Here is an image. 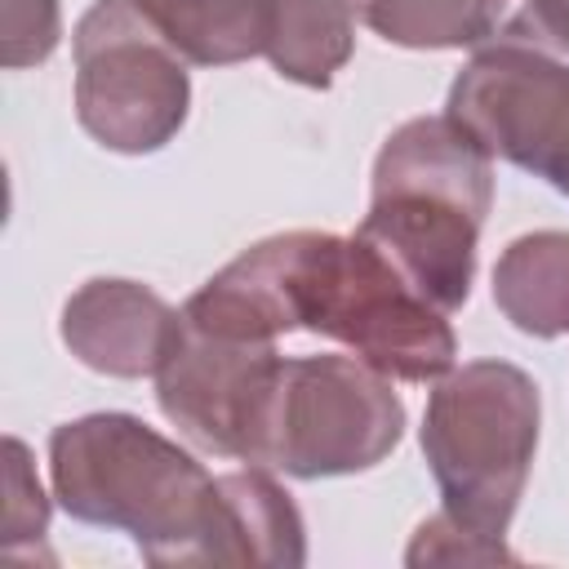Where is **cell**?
<instances>
[{
    "mask_svg": "<svg viewBox=\"0 0 569 569\" xmlns=\"http://www.w3.org/2000/svg\"><path fill=\"white\" fill-rule=\"evenodd\" d=\"M49 485L71 520L120 529L151 565L307 560L293 498L267 467L209 476L187 449L133 413H84L49 436Z\"/></svg>",
    "mask_w": 569,
    "mask_h": 569,
    "instance_id": "cell-1",
    "label": "cell"
},
{
    "mask_svg": "<svg viewBox=\"0 0 569 569\" xmlns=\"http://www.w3.org/2000/svg\"><path fill=\"white\" fill-rule=\"evenodd\" d=\"M182 316L204 333L244 342L320 333L391 382H440L458 356L449 316L356 231L267 236L204 280Z\"/></svg>",
    "mask_w": 569,
    "mask_h": 569,
    "instance_id": "cell-2",
    "label": "cell"
},
{
    "mask_svg": "<svg viewBox=\"0 0 569 569\" xmlns=\"http://www.w3.org/2000/svg\"><path fill=\"white\" fill-rule=\"evenodd\" d=\"M493 204V156L445 111L413 116L373 160L365 236L431 307L453 316L471 298L476 244Z\"/></svg>",
    "mask_w": 569,
    "mask_h": 569,
    "instance_id": "cell-3",
    "label": "cell"
},
{
    "mask_svg": "<svg viewBox=\"0 0 569 569\" xmlns=\"http://www.w3.org/2000/svg\"><path fill=\"white\" fill-rule=\"evenodd\" d=\"M538 418L533 378L507 360H471L436 382L422 453L453 520L489 538L507 533L538 453Z\"/></svg>",
    "mask_w": 569,
    "mask_h": 569,
    "instance_id": "cell-4",
    "label": "cell"
},
{
    "mask_svg": "<svg viewBox=\"0 0 569 569\" xmlns=\"http://www.w3.org/2000/svg\"><path fill=\"white\" fill-rule=\"evenodd\" d=\"M405 436V405L382 369L360 356H280L249 462L293 480L378 467Z\"/></svg>",
    "mask_w": 569,
    "mask_h": 569,
    "instance_id": "cell-5",
    "label": "cell"
},
{
    "mask_svg": "<svg viewBox=\"0 0 569 569\" xmlns=\"http://www.w3.org/2000/svg\"><path fill=\"white\" fill-rule=\"evenodd\" d=\"M76 120L120 156H147L178 138L191 107L187 62L147 27L133 0H93L71 31Z\"/></svg>",
    "mask_w": 569,
    "mask_h": 569,
    "instance_id": "cell-6",
    "label": "cell"
},
{
    "mask_svg": "<svg viewBox=\"0 0 569 569\" xmlns=\"http://www.w3.org/2000/svg\"><path fill=\"white\" fill-rule=\"evenodd\" d=\"M445 111L493 156L569 196V62L489 44L458 71Z\"/></svg>",
    "mask_w": 569,
    "mask_h": 569,
    "instance_id": "cell-7",
    "label": "cell"
},
{
    "mask_svg": "<svg viewBox=\"0 0 569 569\" xmlns=\"http://www.w3.org/2000/svg\"><path fill=\"white\" fill-rule=\"evenodd\" d=\"M182 311V307H178ZM280 365L276 342L218 338L196 329L187 316L156 369L160 413L204 453L249 462L258 413Z\"/></svg>",
    "mask_w": 569,
    "mask_h": 569,
    "instance_id": "cell-8",
    "label": "cell"
},
{
    "mask_svg": "<svg viewBox=\"0 0 569 569\" xmlns=\"http://www.w3.org/2000/svg\"><path fill=\"white\" fill-rule=\"evenodd\" d=\"M182 311L138 280H89L62 307L67 351L111 378H156Z\"/></svg>",
    "mask_w": 569,
    "mask_h": 569,
    "instance_id": "cell-9",
    "label": "cell"
},
{
    "mask_svg": "<svg viewBox=\"0 0 569 569\" xmlns=\"http://www.w3.org/2000/svg\"><path fill=\"white\" fill-rule=\"evenodd\" d=\"M356 22L400 49L516 44L525 0H347Z\"/></svg>",
    "mask_w": 569,
    "mask_h": 569,
    "instance_id": "cell-10",
    "label": "cell"
},
{
    "mask_svg": "<svg viewBox=\"0 0 569 569\" xmlns=\"http://www.w3.org/2000/svg\"><path fill=\"white\" fill-rule=\"evenodd\" d=\"M356 49V13L347 0H267L262 53L307 89H329Z\"/></svg>",
    "mask_w": 569,
    "mask_h": 569,
    "instance_id": "cell-11",
    "label": "cell"
},
{
    "mask_svg": "<svg viewBox=\"0 0 569 569\" xmlns=\"http://www.w3.org/2000/svg\"><path fill=\"white\" fill-rule=\"evenodd\" d=\"M498 311L533 338L569 333V231H529L493 267Z\"/></svg>",
    "mask_w": 569,
    "mask_h": 569,
    "instance_id": "cell-12",
    "label": "cell"
},
{
    "mask_svg": "<svg viewBox=\"0 0 569 569\" xmlns=\"http://www.w3.org/2000/svg\"><path fill=\"white\" fill-rule=\"evenodd\" d=\"M187 67H231L262 53L267 0H133Z\"/></svg>",
    "mask_w": 569,
    "mask_h": 569,
    "instance_id": "cell-13",
    "label": "cell"
},
{
    "mask_svg": "<svg viewBox=\"0 0 569 569\" xmlns=\"http://www.w3.org/2000/svg\"><path fill=\"white\" fill-rule=\"evenodd\" d=\"M405 565H516V556L507 551L502 538L476 533L449 511H436L413 529Z\"/></svg>",
    "mask_w": 569,
    "mask_h": 569,
    "instance_id": "cell-14",
    "label": "cell"
},
{
    "mask_svg": "<svg viewBox=\"0 0 569 569\" xmlns=\"http://www.w3.org/2000/svg\"><path fill=\"white\" fill-rule=\"evenodd\" d=\"M49 533V498L36 480L31 453L18 436L4 440V556H18L22 542Z\"/></svg>",
    "mask_w": 569,
    "mask_h": 569,
    "instance_id": "cell-15",
    "label": "cell"
},
{
    "mask_svg": "<svg viewBox=\"0 0 569 569\" xmlns=\"http://www.w3.org/2000/svg\"><path fill=\"white\" fill-rule=\"evenodd\" d=\"M62 40L58 0H0V62L9 71L44 62Z\"/></svg>",
    "mask_w": 569,
    "mask_h": 569,
    "instance_id": "cell-16",
    "label": "cell"
},
{
    "mask_svg": "<svg viewBox=\"0 0 569 569\" xmlns=\"http://www.w3.org/2000/svg\"><path fill=\"white\" fill-rule=\"evenodd\" d=\"M542 53H569V0H525L520 40Z\"/></svg>",
    "mask_w": 569,
    "mask_h": 569,
    "instance_id": "cell-17",
    "label": "cell"
}]
</instances>
